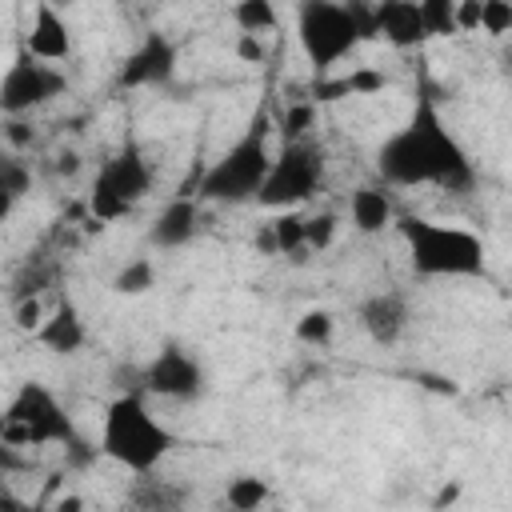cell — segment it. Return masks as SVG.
I'll return each mask as SVG.
<instances>
[{"mask_svg": "<svg viewBox=\"0 0 512 512\" xmlns=\"http://www.w3.org/2000/svg\"><path fill=\"white\" fill-rule=\"evenodd\" d=\"M24 52L44 60V64H60V60L72 56V28L52 4H36L32 8V28L24 36Z\"/></svg>", "mask_w": 512, "mask_h": 512, "instance_id": "13", "label": "cell"}, {"mask_svg": "<svg viewBox=\"0 0 512 512\" xmlns=\"http://www.w3.org/2000/svg\"><path fill=\"white\" fill-rule=\"evenodd\" d=\"M348 216H352V228L356 232L376 236V232H384L396 220V208H392V196L380 184H360L348 196Z\"/></svg>", "mask_w": 512, "mask_h": 512, "instance_id": "18", "label": "cell"}, {"mask_svg": "<svg viewBox=\"0 0 512 512\" xmlns=\"http://www.w3.org/2000/svg\"><path fill=\"white\" fill-rule=\"evenodd\" d=\"M480 28L488 36H508L512 32V4L508 0H480Z\"/></svg>", "mask_w": 512, "mask_h": 512, "instance_id": "29", "label": "cell"}, {"mask_svg": "<svg viewBox=\"0 0 512 512\" xmlns=\"http://www.w3.org/2000/svg\"><path fill=\"white\" fill-rule=\"evenodd\" d=\"M4 140H8V148H28L32 144V124L24 116H4Z\"/></svg>", "mask_w": 512, "mask_h": 512, "instance_id": "31", "label": "cell"}, {"mask_svg": "<svg viewBox=\"0 0 512 512\" xmlns=\"http://www.w3.org/2000/svg\"><path fill=\"white\" fill-rule=\"evenodd\" d=\"M232 20H236L240 36H264V32H272L280 24V12H276L272 0H240L232 8Z\"/></svg>", "mask_w": 512, "mask_h": 512, "instance_id": "22", "label": "cell"}, {"mask_svg": "<svg viewBox=\"0 0 512 512\" xmlns=\"http://www.w3.org/2000/svg\"><path fill=\"white\" fill-rule=\"evenodd\" d=\"M332 336H336V316L328 308H308L296 320V340L308 344V348H328Z\"/></svg>", "mask_w": 512, "mask_h": 512, "instance_id": "25", "label": "cell"}, {"mask_svg": "<svg viewBox=\"0 0 512 512\" xmlns=\"http://www.w3.org/2000/svg\"><path fill=\"white\" fill-rule=\"evenodd\" d=\"M456 28L476 32L480 28V0H456Z\"/></svg>", "mask_w": 512, "mask_h": 512, "instance_id": "32", "label": "cell"}, {"mask_svg": "<svg viewBox=\"0 0 512 512\" xmlns=\"http://www.w3.org/2000/svg\"><path fill=\"white\" fill-rule=\"evenodd\" d=\"M24 192H32V168H28L20 156L8 152V156L0 160V220L12 216V208H16V200H20Z\"/></svg>", "mask_w": 512, "mask_h": 512, "instance_id": "20", "label": "cell"}, {"mask_svg": "<svg viewBox=\"0 0 512 512\" xmlns=\"http://www.w3.org/2000/svg\"><path fill=\"white\" fill-rule=\"evenodd\" d=\"M176 76V44L164 32H144V40L124 56L116 88H152Z\"/></svg>", "mask_w": 512, "mask_h": 512, "instance_id": "12", "label": "cell"}, {"mask_svg": "<svg viewBox=\"0 0 512 512\" xmlns=\"http://www.w3.org/2000/svg\"><path fill=\"white\" fill-rule=\"evenodd\" d=\"M356 324L364 328V336H368L372 344L396 348V344L408 336V328H412V300H408L404 292H396V288L372 292V296L360 300Z\"/></svg>", "mask_w": 512, "mask_h": 512, "instance_id": "11", "label": "cell"}, {"mask_svg": "<svg viewBox=\"0 0 512 512\" xmlns=\"http://www.w3.org/2000/svg\"><path fill=\"white\" fill-rule=\"evenodd\" d=\"M188 500H192L188 484L168 480V476H156V472L136 476V480L128 484V496H124V504H128L132 512H184Z\"/></svg>", "mask_w": 512, "mask_h": 512, "instance_id": "15", "label": "cell"}, {"mask_svg": "<svg viewBox=\"0 0 512 512\" xmlns=\"http://www.w3.org/2000/svg\"><path fill=\"white\" fill-rule=\"evenodd\" d=\"M420 16H424V32L432 36H456V0H420Z\"/></svg>", "mask_w": 512, "mask_h": 512, "instance_id": "26", "label": "cell"}, {"mask_svg": "<svg viewBox=\"0 0 512 512\" xmlns=\"http://www.w3.org/2000/svg\"><path fill=\"white\" fill-rule=\"evenodd\" d=\"M304 220L308 216H300V212H276L272 220H268V228H272V236H276V256H300V252H308V240H304Z\"/></svg>", "mask_w": 512, "mask_h": 512, "instance_id": "23", "label": "cell"}, {"mask_svg": "<svg viewBox=\"0 0 512 512\" xmlns=\"http://www.w3.org/2000/svg\"><path fill=\"white\" fill-rule=\"evenodd\" d=\"M268 500V480L252 476V472H236L228 484H224V504L232 512H260Z\"/></svg>", "mask_w": 512, "mask_h": 512, "instance_id": "21", "label": "cell"}, {"mask_svg": "<svg viewBox=\"0 0 512 512\" xmlns=\"http://www.w3.org/2000/svg\"><path fill=\"white\" fill-rule=\"evenodd\" d=\"M504 72H512V52H504Z\"/></svg>", "mask_w": 512, "mask_h": 512, "instance_id": "37", "label": "cell"}, {"mask_svg": "<svg viewBox=\"0 0 512 512\" xmlns=\"http://www.w3.org/2000/svg\"><path fill=\"white\" fill-rule=\"evenodd\" d=\"M324 184V148L308 136L296 144H284L272 156V172L260 188V208L272 212H296L300 204H308Z\"/></svg>", "mask_w": 512, "mask_h": 512, "instance_id": "7", "label": "cell"}, {"mask_svg": "<svg viewBox=\"0 0 512 512\" xmlns=\"http://www.w3.org/2000/svg\"><path fill=\"white\" fill-rule=\"evenodd\" d=\"M148 288H156V264L148 256L128 260L116 276H112V292L116 296H144Z\"/></svg>", "mask_w": 512, "mask_h": 512, "instance_id": "24", "label": "cell"}, {"mask_svg": "<svg viewBox=\"0 0 512 512\" xmlns=\"http://www.w3.org/2000/svg\"><path fill=\"white\" fill-rule=\"evenodd\" d=\"M76 168H80V156L76 152H60L56 156V172L60 176H76Z\"/></svg>", "mask_w": 512, "mask_h": 512, "instance_id": "35", "label": "cell"}, {"mask_svg": "<svg viewBox=\"0 0 512 512\" xmlns=\"http://www.w3.org/2000/svg\"><path fill=\"white\" fill-rule=\"evenodd\" d=\"M404 244H408V264L424 280H468L484 276V240L468 228L456 224H436L424 216H400L396 220Z\"/></svg>", "mask_w": 512, "mask_h": 512, "instance_id": "3", "label": "cell"}, {"mask_svg": "<svg viewBox=\"0 0 512 512\" xmlns=\"http://www.w3.org/2000/svg\"><path fill=\"white\" fill-rule=\"evenodd\" d=\"M236 56L248 60V64L264 60V44H260V36H240V40H236Z\"/></svg>", "mask_w": 512, "mask_h": 512, "instance_id": "33", "label": "cell"}, {"mask_svg": "<svg viewBox=\"0 0 512 512\" xmlns=\"http://www.w3.org/2000/svg\"><path fill=\"white\" fill-rule=\"evenodd\" d=\"M44 320H48V312H44L40 296H32V300H16V328H24V332L36 336Z\"/></svg>", "mask_w": 512, "mask_h": 512, "instance_id": "30", "label": "cell"}, {"mask_svg": "<svg viewBox=\"0 0 512 512\" xmlns=\"http://www.w3.org/2000/svg\"><path fill=\"white\" fill-rule=\"evenodd\" d=\"M144 392L172 400V404H196L208 392V376L204 364L180 348V344H164L148 364H144Z\"/></svg>", "mask_w": 512, "mask_h": 512, "instance_id": "10", "label": "cell"}, {"mask_svg": "<svg viewBox=\"0 0 512 512\" xmlns=\"http://www.w3.org/2000/svg\"><path fill=\"white\" fill-rule=\"evenodd\" d=\"M376 172L392 188L436 184L456 196L476 188V168H472L464 144L448 132V124L428 92H416L412 116L392 136H384V144L376 148Z\"/></svg>", "mask_w": 512, "mask_h": 512, "instance_id": "1", "label": "cell"}, {"mask_svg": "<svg viewBox=\"0 0 512 512\" xmlns=\"http://www.w3.org/2000/svg\"><path fill=\"white\" fill-rule=\"evenodd\" d=\"M296 36L316 72H332L344 56H352L364 44L352 4H336V0H300Z\"/></svg>", "mask_w": 512, "mask_h": 512, "instance_id": "5", "label": "cell"}, {"mask_svg": "<svg viewBox=\"0 0 512 512\" xmlns=\"http://www.w3.org/2000/svg\"><path fill=\"white\" fill-rule=\"evenodd\" d=\"M48 512H84V500H80L76 492H64V496H60V500H56Z\"/></svg>", "mask_w": 512, "mask_h": 512, "instance_id": "34", "label": "cell"}, {"mask_svg": "<svg viewBox=\"0 0 512 512\" xmlns=\"http://www.w3.org/2000/svg\"><path fill=\"white\" fill-rule=\"evenodd\" d=\"M64 92H68V76L56 64H44V60L20 52L0 80V112L4 116H28L32 108H40Z\"/></svg>", "mask_w": 512, "mask_h": 512, "instance_id": "9", "label": "cell"}, {"mask_svg": "<svg viewBox=\"0 0 512 512\" xmlns=\"http://www.w3.org/2000/svg\"><path fill=\"white\" fill-rule=\"evenodd\" d=\"M152 188V164L144 160V152L136 144H124L116 156H108L88 188V212L100 220H120L132 212V204H140Z\"/></svg>", "mask_w": 512, "mask_h": 512, "instance_id": "8", "label": "cell"}, {"mask_svg": "<svg viewBox=\"0 0 512 512\" xmlns=\"http://www.w3.org/2000/svg\"><path fill=\"white\" fill-rule=\"evenodd\" d=\"M312 120H316V104H312V100H300V104H292V108L284 112V124H280V132H284V144L308 140V132H312Z\"/></svg>", "mask_w": 512, "mask_h": 512, "instance_id": "28", "label": "cell"}, {"mask_svg": "<svg viewBox=\"0 0 512 512\" xmlns=\"http://www.w3.org/2000/svg\"><path fill=\"white\" fill-rule=\"evenodd\" d=\"M380 88H388V76L384 72H376V68H352L348 76L320 80L316 84V96L320 100H344V96H376Z\"/></svg>", "mask_w": 512, "mask_h": 512, "instance_id": "19", "label": "cell"}, {"mask_svg": "<svg viewBox=\"0 0 512 512\" xmlns=\"http://www.w3.org/2000/svg\"><path fill=\"white\" fill-rule=\"evenodd\" d=\"M36 340H40L48 352H56V356H76V352L84 348V340H88L76 304H72V300H60V304L48 312V320L40 324Z\"/></svg>", "mask_w": 512, "mask_h": 512, "instance_id": "17", "label": "cell"}, {"mask_svg": "<svg viewBox=\"0 0 512 512\" xmlns=\"http://www.w3.org/2000/svg\"><path fill=\"white\" fill-rule=\"evenodd\" d=\"M196 232H200V200L180 192V196H172V200L160 208V216L152 220L148 244L160 248V252H172V248H184Z\"/></svg>", "mask_w": 512, "mask_h": 512, "instance_id": "14", "label": "cell"}, {"mask_svg": "<svg viewBox=\"0 0 512 512\" xmlns=\"http://www.w3.org/2000/svg\"><path fill=\"white\" fill-rule=\"evenodd\" d=\"M376 28L400 52H408V48H416V44L428 40L420 4H412V0H384V4H376Z\"/></svg>", "mask_w": 512, "mask_h": 512, "instance_id": "16", "label": "cell"}, {"mask_svg": "<svg viewBox=\"0 0 512 512\" xmlns=\"http://www.w3.org/2000/svg\"><path fill=\"white\" fill-rule=\"evenodd\" d=\"M36 444L80 448V436H76L68 412L60 408V400L44 384L28 380L8 400V412H4V448H36Z\"/></svg>", "mask_w": 512, "mask_h": 512, "instance_id": "6", "label": "cell"}, {"mask_svg": "<svg viewBox=\"0 0 512 512\" xmlns=\"http://www.w3.org/2000/svg\"><path fill=\"white\" fill-rule=\"evenodd\" d=\"M268 116L256 112L244 128V136L216 156L200 180H196V200H212V204H248L260 200V188L272 172V152H268Z\"/></svg>", "mask_w": 512, "mask_h": 512, "instance_id": "4", "label": "cell"}, {"mask_svg": "<svg viewBox=\"0 0 512 512\" xmlns=\"http://www.w3.org/2000/svg\"><path fill=\"white\" fill-rule=\"evenodd\" d=\"M216 512H232V508H228V504H220V508H216Z\"/></svg>", "mask_w": 512, "mask_h": 512, "instance_id": "38", "label": "cell"}, {"mask_svg": "<svg viewBox=\"0 0 512 512\" xmlns=\"http://www.w3.org/2000/svg\"><path fill=\"white\" fill-rule=\"evenodd\" d=\"M256 248H260V252H268V256H276V236H272V228H268V224L260 228V236H256Z\"/></svg>", "mask_w": 512, "mask_h": 512, "instance_id": "36", "label": "cell"}, {"mask_svg": "<svg viewBox=\"0 0 512 512\" xmlns=\"http://www.w3.org/2000/svg\"><path fill=\"white\" fill-rule=\"evenodd\" d=\"M176 436L152 416L144 392H120L100 420V452L132 476H148L172 452Z\"/></svg>", "mask_w": 512, "mask_h": 512, "instance_id": "2", "label": "cell"}, {"mask_svg": "<svg viewBox=\"0 0 512 512\" xmlns=\"http://www.w3.org/2000/svg\"><path fill=\"white\" fill-rule=\"evenodd\" d=\"M336 228H340V216H336V212H312V216L304 220V240H308V252H324V248H332Z\"/></svg>", "mask_w": 512, "mask_h": 512, "instance_id": "27", "label": "cell"}]
</instances>
